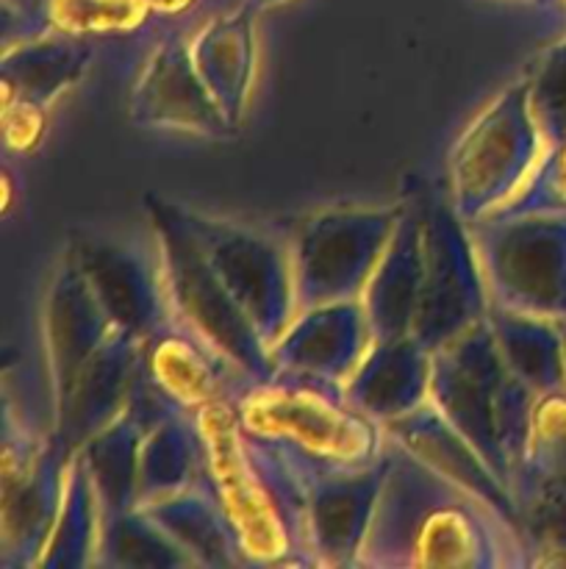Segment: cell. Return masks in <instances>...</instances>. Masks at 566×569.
Instances as JSON below:
<instances>
[{
  "label": "cell",
  "instance_id": "cb8c5ba5",
  "mask_svg": "<svg viewBox=\"0 0 566 569\" xmlns=\"http://www.w3.org/2000/svg\"><path fill=\"white\" fill-rule=\"evenodd\" d=\"M153 522H159L198 567H244L239 545L228 528L225 515L209 483L198 481L175 495L139 506Z\"/></svg>",
  "mask_w": 566,
  "mask_h": 569
},
{
  "label": "cell",
  "instance_id": "e0dca14e",
  "mask_svg": "<svg viewBox=\"0 0 566 569\" xmlns=\"http://www.w3.org/2000/svg\"><path fill=\"white\" fill-rule=\"evenodd\" d=\"M39 322L50 400H55L114 328L103 306L94 300L87 278L67 253L50 272Z\"/></svg>",
  "mask_w": 566,
  "mask_h": 569
},
{
  "label": "cell",
  "instance_id": "5b68a950",
  "mask_svg": "<svg viewBox=\"0 0 566 569\" xmlns=\"http://www.w3.org/2000/svg\"><path fill=\"white\" fill-rule=\"evenodd\" d=\"M144 211H148L172 320L203 339L250 381L272 376L275 367H272L270 348L205 259L203 248L189 228L183 206L159 194H144Z\"/></svg>",
  "mask_w": 566,
  "mask_h": 569
},
{
  "label": "cell",
  "instance_id": "7402d4cb",
  "mask_svg": "<svg viewBox=\"0 0 566 569\" xmlns=\"http://www.w3.org/2000/svg\"><path fill=\"white\" fill-rule=\"evenodd\" d=\"M420 209L416 200H405L403 217L358 298L375 339L411 337L416 303H420Z\"/></svg>",
  "mask_w": 566,
  "mask_h": 569
},
{
  "label": "cell",
  "instance_id": "277c9868",
  "mask_svg": "<svg viewBox=\"0 0 566 569\" xmlns=\"http://www.w3.org/2000/svg\"><path fill=\"white\" fill-rule=\"evenodd\" d=\"M239 420L303 467L364 470L386 453L381 422L355 409L344 383L303 372L272 370L233 398Z\"/></svg>",
  "mask_w": 566,
  "mask_h": 569
},
{
  "label": "cell",
  "instance_id": "484cf974",
  "mask_svg": "<svg viewBox=\"0 0 566 569\" xmlns=\"http://www.w3.org/2000/svg\"><path fill=\"white\" fill-rule=\"evenodd\" d=\"M497 348L508 370L536 395L566 387L564 337L555 320L519 315V311L488 309Z\"/></svg>",
  "mask_w": 566,
  "mask_h": 569
},
{
  "label": "cell",
  "instance_id": "ffe728a7",
  "mask_svg": "<svg viewBox=\"0 0 566 569\" xmlns=\"http://www.w3.org/2000/svg\"><path fill=\"white\" fill-rule=\"evenodd\" d=\"M344 392L375 422L400 420L431 400V350L414 337L375 339Z\"/></svg>",
  "mask_w": 566,
  "mask_h": 569
},
{
  "label": "cell",
  "instance_id": "52a82bcc",
  "mask_svg": "<svg viewBox=\"0 0 566 569\" xmlns=\"http://www.w3.org/2000/svg\"><path fill=\"white\" fill-rule=\"evenodd\" d=\"M488 309L566 320V214L525 211L466 222Z\"/></svg>",
  "mask_w": 566,
  "mask_h": 569
},
{
  "label": "cell",
  "instance_id": "7c38bea8",
  "mask_svg": "<svg viewBox=\"0 0 566 569\" xmlns=\"http://www.w3.org/2000/svg\"><path fill=\"white\" fill-rule=\"evenodd\" d=\"M128 117L139 128L203 139H233L242 131L198 76L186 37H166L150 50L131 87Z\"/></svg>",
  "mask_w": 566,
  "mask_h": 569
},
{
  "label": "cell",
  "instance_id": "6da1fadb",
  "mask_svg": "<svg viewBox=\"0 0 566 569\" xmlns=\"http://www.w3.org/2000/svg\"><path fill=\"white\" fill-rule=\"evenodd\" d=\"M388 442V439H386ZM355 567H530L516 522L408 450L386 445V472Z\"/></svg>",
  "mask_w": 566,
  "mask_h": 569
},
{
  "label": "cell",
  "instance_id": "2e32d148",
  "mask_svg": "<svg viewBox=\"0 0 566 569\" xmlns=\"http://www.w3.org/2000/svg\"><path fill=\"white\" fill-rule=\"evenodd\" d=\"M303 470L309 487V545L314 567H355L386 472V453L364 470Z\"/></svg>",
  "mask_w": 566,
  "mask_h": 569
},
{
  "label": "cell",
  "instance_id": "9a60e30c",
  "mask_svg": "<svg viewBox=\"0 0 566 569\" xmlns=\"http://www.w3.org/2000/svg\"><path fill=\"white\" fill-rule=\"evenodd\" d=\"M139 342L142 339L111 328L64 392L50 400V433L67 453L81 450L83 442L122 415L137 370Z\"/></svg>",
  "mask_w": 566,
  "mask_h": 569
},
{
  "label": "cell",
  "instance_id": "9c48e42d",
  "mask_svg": "<svg viewBox=\"0 0 566 569\" xmlns=\"http://www.w3.org/2000/svg\"><path fill=\"white\" fill-rule=\"evenodd\" d=\"M420 209L422 281L411 337L433 350L486 320L488 292L469 226L449 198L436 192L416 194Z\"/></svg>",
  "mask_w": 566,
  "mask_h": 569
},
{
  "label": "cell",
  "instance_id": "e575fe53",
  "mask_svg": "<svg viewBox=\"0 0 566 569\" xmlns=\"http://www.w3.org/2000/svg\"><path fill=\"white\" fill-rule=\"evenodd\" d=\"M48 109L17 100L11 94H3L0 117H3V148L6 153L26 156L42 144L44 131H48Z\"/></svg>",
  "mask_w": 566,
  "mask_h": 569
},
{
  "label": "cell",
  "instance_id": "30bf717a",
  "mask_svg": "<svg viewBox=\"0 0 566 569\" xmlns=\"http://www.w3.org/2000/svg\"><path fill=\"white\" fill-rule=\"evenodd\" d=\"M67 453L53 433H37L14 420L3 398L0 442V565L37 569L64 495Z\"/></svg>",
  "mask_w": 566,
  "mask_h": 569
},
{
  "label": "cell",
  "instance_id": "44dd1931",
  "mask_svg": "<svg viewBox=\"0 0 566 569\" xmlns=\"http://www.w3.org/2000/svg\"><path fill=\"white\" fill-rule=\"evenodd\" d=\"M189 50L198 76L214 94L228 120L242 128L255 89L259 50H255L253 11L214 17L189 37Z\"/></svg>",
  "mask_w": 566,
  "mask_h": 569
},
{
  "label": "cell",
  "instance_id": "4dcf8cb0",
  "mask_svg": "<svg viewBox=\"0 0 566 569\" xmlns=\"http://www.w3.org/2000/svg\"><path fill=\"white\" fill-rule=\"evenodd\" d=\"M530 567H566V476L516 498Z\"/></svg>",
  "mask_w": 566,
  "mask_h": 569
},
{
  "label": "cell",
  "instance_id": "d590c367",
  "mask_svg": "<svg viewBox=\"0 0 566 569\" xmlns=\"http://www.w3.org/2000/svg\"><path fill=\"white\" fill-rule=\"evenodd\" d=\"M142 3L148 6V11H153V14L175 17L181 14V11H186L194 0H142Z\"/></svg>",
  "mask_w": 566,
  "mask_h": 569
},
{
  "label": "cell",
  "instance_id": "d6986e66",
  "mask_svg": "<svg viewBox=\"0 0 566 569\" xmlns=\"http://www.w3.org/2000/svg\"><path fill=\"white\" fill-rule=\"evenodd\" d=\"M383 431H386L388 442L408 450L411 456L425 461L427 467L442 472L444 478L464 487L466 492L492 503L494 509L503 511L519 528V511H516L514 492L494 476L492 467L483 461V456L444 420L442 411L431 400L411 411V415L386 422Z\"/></svg>",
  "mask_w": 566,
  "mask_h": 569
},
{
  "label": "cell",
  "instance_id": "8992f818",
  "mask_svg": "<svg viewBox=\"0 0 566 569\" xmlns=\"http://www.w3.org/2000/svg\"><path fill=\"white\" fill-rule=\"evenodd\" d=\"M544 148L522 78L464 128L449 153V203L461 220L477 222L503 209L525 187Z\"/></svg>",
  "mask_w": 566,
  "mask_h": 569
},
{
  "label": "cell",
  "instance_id": "5bb4252c",
  "mask_svg": "<svg viewBox=\"0 0 566 569\" xmlns=\"http://www.w3.org/2000/svg\"><path fill=\"white\" fill-rule=\"evenodd\" d=\"M137 370L181 415H198L216 400L236 398L250 383L231 361L175 320L139 342Z\"/></svg>",
  "mask_w": 566,
  "mask_h": 569
},
{
  "label": "cell",
  "instance_id": "603a6c76",
  "mask_svg": "<svg viewBox=\"0 0 566 569\" xmlns=\"http://www.w3.org/2000/svg\"><path fill=\"white\" fill-rule=\"evenodd\" d=\"M94 48L87 39L59 31L3 44L0 92L50 111L67 89L87 76Z\"/></svg>",
  "mask_w": 566,
  "mask_h": 569
},
{
  "label": "cell",
  "instance_id": "1f68e13d",
  "mask_svg": "<svg viewBox=\"0 0 566 569\" xmlns=\"http://www.w3.org/2000/svg\"><path fill=\"white\" fill-rule=\"evenodd\" d=\"M37 14L42 31L87 39L137 31L150 11L142 0H44Z\"/></svg>",
  "mask_w": 566,
  "mask_h": 569
},
{
  "label": "cell",
  "instance_id": "74e56055",
  "mask_svg": "<svg viewBox=\"0 0 566 569\" xmlns=\"http://www.w3.org/2000/svg\"><path fill=\"white\" fill-rule=\"evenodd\" d=\"M558 326H560V337H564V359H566V320H560Z\"/></svg>",
  "mask_w": 566,
  "mask_h": 569
},
{
  "label": "cell",
  "instance_id": "f1b7e54d",
  "mask_svg": "<svg viewBox=\"0 0 566 569\" xmlns=\"http://www.w3.org/2000/svg\"><path fill=\"white\" fill-rule=\"evenodd\" d=\"M94 567H198L192 556L142 509L100 520Z\"/></svg>",
  "mask_w": 566,
  "mask_h": 569
},
{
  "label": "cell",
  "instance_id": "f546056e",
  "mask_svg": "<svg viewBox=\"0 0 566 569\" xmlns=\"http://www.w3.org/2000/svg\"><path fill=\"white\" fill-rule=\"evenodd\" d=\"M566 476V387L538 395L530 411L522 465L511 481L514 500L527 489Z\"/></svg>",
  "mask_w": 566,
  "mask_h": 569
},
{
  "label": "cell",
  "instance_id": "83f0119b",
  "mask_svg": "<svg viewBox=\"0 0 566 569\" xmlns=\"http://www.w3.org/2000/svg\"><path fill=\"white\" fill-rule=\"evenodd\" d=\"M144 433L148 431L142 422L122 409L117 420H111L78 450L87 461L103 517L139 506V448Z\"/></svg>",
  "mask_w": 566,
  "mask_h": 569
},
{
  "label": "cell",
  "instance_id": "8fae6325",
  "mask_svg": "<svg viewBox=\"0 0 566 569\" xmlns=\"http://www.w3.org/2000/svg\"><path fill=\"white\" fill-rule=\"evenodd\" d=\"M183 214L220 281L253 322L266 348H272L297 315L289 244L242 222L200 214L186 206Z\"/></svg>",
  "mask_w": 566,
  "mask_h": 569
},
{
  "label": "cell",
  "instance_id": "836d02e7",
  "mask_svg": "<svg viewBox=\"0 0 566 569\" xmlns=\"http://www.w3.org/2000/svg\"><path fill=\"white\" fill-rule=\"evenodd\" d=\"M525 211L566 214V137L544 148L542 159H538L536 170L530 172L525 187L494 214H525Z\"/></svg>",
  "mask_w": 566,
  "mask_h": 569
},
{
  "label": "cell",
  "instance_id": "ac0fdd59",
  "mask_svg": "<svg viewBox=\"0 0 566 569\" xmlns=\"http://www.w3.org/2000/svg\"><path fill=\"white\" fill-rule=\"evenodd\" d=\"M375 342L361 300L316 306L294 315L270 348L272 367L344 383Z\"/></svg>",
  "mask_w": 566,
  "mask_h": 569
},
{
  "label": "cell",
  "instance_id": "d6a6232c",
  "mask_svg": "<svg viewBox=\"0 0 566 569\" xmlns=\"http://www.w3.org/2000/svg\"><path fill=\"white\" fill-rule=\"evenodd\" d=\"M530 109L544 142H558L566 137V37L547 50L527 76Z\"/></svg>",
  "mask_w": 566,
  "mask_h": 569
},
{
  "label": "cell",
  "instance_id": "8d00e7d4",
  "mask_svg": "<svg viewBox=\"0 0 566 569\" xmlns=\"http://www.w3.org/2000/svg\"><path fill=\"white\" fill-rule=\"evenodd\" d=\"M11 206V172H3V211H9Z\"/></svg>",
  "mask_w": 566,
  "mask_h": 569
},
{
  "label": "cell",
  "instance_id": "3957f363",
  "mask_svg": "<svg viewBox=\"0 0 566 569\" xmlns=\"http://www.w3.org/2000/svg\"><path fill=\"white\" fill-rule=\"evenodd\" d=\"M536 398L505 365L488 315L431 353V403L508 489L525 456Z\"/></svg>",
  "mask_w": 566,
  "mask_h": 569
},
{
  "label": "cell",
  "instance_id": "ba28073f",
  "mask_svg": "<svg viewBox=\"0 0 566 569\" xmlns=\"http://www.w3.org/2000/svg\"><path fill=\"white\" fill-rule=\"evenodd\" d=\"M405 203L327 209L292 228L289 253L297 311L358 300L375 272Z\"/></svg>",
  "mask_w": 566,
  "mask_h": 569
},
{
  "label": "cell",
  "instance_id": "4316f807",
  "mask_svg": "<svg viewBox=\"0 0 566 569\" xmlns=\"http://www.w3.org/2000/svg\"><path fill=\"white\" fill-rule=\"evenodd\" d=\"M100 511L98 492L89 478L83 456L72 453L64 472V495H61L59 515H55L53 531L39 553L37 567L44 569H81L94 567L100 542Z\"/></svg>",
  "mask_w": 566,
  "mask_h": 569
},
{
  "label": "cell",
  "instance_id": "7a4b0ae2",
  "mask_svg": "<svg viewBox=\"0 0 566 569\" xmlns=\"http://www.w3.org/2000/svg\"><path fill=\"white\" fill-rule=\"evenodd\" d=\"M205 450L203 481L214 492L244 567H314L309 487L294 456L255 437L233 398L198 411Z\"/></svg>",
  "mask_w": 566,
  "mask_h": 569
},
{
  "label": "cell",
  "instance_id": "4fadbf2b",
  "mask_svg": "<svg viewBox=\"0 0 566 569\" xmlns=\"http://www.w3.org/2000/svg\"><path fill=\"white\" fill-rule=\"evenodd\" d=\"M67 256L87 278L94 300L103 306L111 326L144 339L172 320L170 300L161 281L159 256L103 237H72Z\"/></svg>",
  "mask_w": 566,
  "mask_h": 569
},
{
  "label": "cell",
  "instance_id": "d4e9b609",
  "mask_svg": "<svg viewBox=\"0 0 566 569\" xmlns=\"http://www.w3.org/2000/svg\"><path fill=\"white\" fill-rule=\"evenodd\" d=\"M203 472L205 450L198 417H166L164 422L144 433L142 448H139V506L203 481Z\"/></svg>",
  "mask_w": 566,
  "mask_h": 569
}]
</instances>
